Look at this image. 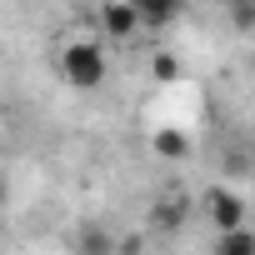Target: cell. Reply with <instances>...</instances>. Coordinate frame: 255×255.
<instances>
[{"instance_id":"8","label":"cell","mask_w":255,"mask_h":255,"mask_svg":"<svg viewBox=\"0 0 255 255\" xmlns=\"http://www.w3.org/2000/svg\"><path fill=\"white\" fill-rule=\"evenodd\" d=\"M150 70H155V80H175V75H180V60H175V55H155Z\"/></svg>"},{"instance_id":"9","label":"cell","mask_w":255,"mask_h":255,"mask_svg":"<svg viewBox=\"0 0 255 255\" xmlns=\"http://www.w3.org/2000/svg\"><path fill=\"white\" fill-rule=\"evenodd\" d=\"M160 230H170V225H180V205H155V215H150Z\"/></svg>"},{"instance_id":"6","label":"cell","mask_w":255,"mask_h":255,"mask_svg":"<svg viewBox=\"0 0 255 255\" xmlns=\"http://www.w3.org/2000/svg\"><path fill=\"white\" fill-rule=\"evenodd\" d=\"M155 150H160V155H185V135L160 130V135H155Z\"/></svg>"},{"instance_id":"1","label":"cell","mask_w":255,"mask_h":255,"mask_svg":"<svg viewBox=\"0 0 255 255\" xmlns=\"http://www.w3.org/2000/svg\"><path fill=\"white\" fill-rule=\"evenodd\" d=\"M105 50L95 45V40H75V45H65L60 50V75H65V85H75V90H95V85H105Z\"/></svg>"},{"instance_id":"7","label":"cell","mask_w":255,"mask_h":255,"mask_svg":"<svg viewBox=\"0 0 255 255\" xmlns=\"http://www.w3.org/2000/svg\"><path fill=\"white\" fill-rule=\"evenodd\" d=\"M230 15H235L240 30H250L255 25V0H230Z\"/></svg>"},{"instance_id":"5","label":"cell","mask_w":255,"mask_h":255,"mask_svg":"<svg viewBox=\"0 0 255 255\" xmlns=\"http://www.w3.org/2000/svg\"><path fill=\"white\" fill-rule=\"evenodd\" d=\"M215 255H255V230H250V225L220 230V235H215Z\"/></svg>"},{"instance_id":"2","label":"cell","mask_w":255,"mask_h":255,"mask_svg":"<svg viewBox=\"0 0 255 255\" xmlns=\"http://www.w3.org/2000/svg\"><path fill=\"white\" fill-rule=\"evenodd\" d=\"M205 215H210L215 230H240V225H245V195L230 190V185H215V190L205 195Z\"/></svg>"},{"instance_id":"3","label":"cell","mask_w":255,"mask_h":255,"mask_svg":"<svg viewBox=\"0 0 255 255\" xmlns=\"http://www.w3.org/2000/svg\"><path fill=\"white\" fill-rule=\"evenodd\" d=\"M100 25H105V35H110V40H130L135 30H145V20H140V5H135V0H105Z\"/></svg>"},{"instance_id":"4","label":"cell","mask_w":255,"mask_h":255,"mask_svg":"<svg viewBox=\"0 0 255 255\" xmlns=\"http://www.w3.org/2000/svg\"><path fill=\"white\" fill-rule=\"evenodd\" d=\"M135 5H140L145 30H165V25H175V20H180L185 0H135Z\"/></svg>"}]
</instances>
